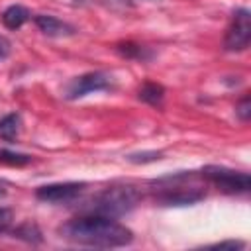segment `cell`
I'll return each mask as SVG.
<instances>
[{
  "label": "cell",
  "instance_id": "cell-4",
  "mask_svg": "<svg viewBox=\"0 0 251 251\" xmlns=\"http://www.w3.org/2000/svg\"><path fill=\"white\" fill-rule=\"evenodd\" d=\"M200 175L202 178L216 184L222 192H227V194H245L251 188V176L243 171H233L220 165H206L200 171Z\"/></svg>",
  "mask_w": 251,
  "mask_h": 251
},
{
  "label": "cell",
  "instance_id": "cell-6",
  "mask_svg": "<svg viewBox=\"0 0 251 251\" xmlns=\"http://www.w3.org/2000/svg\"><path fill=\"white\" fill-rule=\"evenodd\" d=\"M251 41V14L245 8L235 10L231 24L224 37V49L226 51H245Z\"/></svg>",
  "mask_w": 251,
  "mask_h": 251
},
{
  "label": "cell",
  "instance_id": "cell-17",
  "mask_svg": "<svg viewBox=\"0 0 251 251\" xmlns=\"http://www.w3.org/2000/svg\"><path fill=\"white\" fill-rule=\"evenodd\" d=\"M12 222H14V214H12V210H8V208H0V233L8 231L10 226H12Z\"/></svg>",
  "mask_w": 251,
  "mask_h": 251
},
{
  "label": "cell",
  "instance_id": "cell-16",
  "mask_svg": "<svg viewBox=\"0 0 251 251\" xmlns=\"http://www.w3.org/2000/svg\"><path fill=\"white\" fill-rule=\"evenodd\" d=\"M157 159H161L159 151H143V153L127 155V161H131V163H151V161H157Z\"/></svg>",
  "mask_w": 251,
  "mask_h": 251
},
{
  "label": "cell",
  "instance_id": "cell-1",
  "mask_svg": "<svg viewBox=\"0 0 251 251\" xmlns=\"http://www.w3.org/2000/svg\"><path fill=\"white\" fill-rule=\"evenodd\" d=\"M59 235L76 245L88 247H124L133 241V233L124 224L116 222L108 216L98 214H82L65 222L59 227Z\"/></svg>",
  "mask_w": 251,
  "mask_h": 251
},
{
  "label": "cell",
  "instance_id": "cell-5",
  "mask_svg": "<svg viewBox=\"0 0 251 251\" xmlns=\"http://www.w3.org/2000/svg\"><path fill=\"white\" fill-rule=\"evenodd\" d=\"M114 80L106 73H84L80 76H75L67 86H65V98L67 100H78L90 92H100V90H112Z\"/></svg>",
  "mask_w": 251,
  "mask_h": 251
},
{
  "label": "cell",
  "instance_id": "cell-10",
  "mask_svg": "<svg viewBox=\"0 0 251 251\" xmlns=\"http://www.w3.org/2000/svg\"><path fill=\"white\" fill-rule=\"evenodd\" d=\"M20 129H22V118H20V114L12 112V114H6L0 120V137L4 141H14L18 137Z\"/></svg>",
  "mask_w": 251,
  "mask_h": 251
},
{
  "label": "cell",
  "instance_id": "cell-7",
  "mask_svg": "<svg viewBox=\"0 0 251 251\" xmlns=\"http://www.w3.org/2000/svg\"><path fill=\"white\" fill-rule=\"evenodd\" d=\"M84 182H53L35 188V198L49 204H67L84 192Z\"/></svg>",
  "mask_w": 251,
  "mask_h": 251
},
{
  "label": "cell",
  "instance_id": "cell-2",
  "mask_svg": "<svg viewBox=\"0 0 251 251\" xmlns=\"http://www.w3.org/2000/svg\"><path fill=\"white\" fill-rule=\"evenodd\" d=\"M151 192L161 206H190L206 196L204 188L194 182L192 173H176L151 180Z\"/></svg>",
  "mask_w": 251,
  "mask_h": 251
},
{
  "label": "cell",
  "instance_id": "cell-8",
  "mask_svg": "<svg viewBox=\"0 0 251 251\" xmlns=\"http://www.w3.org/2000/svg\"><path fill=\"white\" fill-rule=\"evenodd\" d=\"M33 22L39 27V31L49 37H67V35L75 33V27L71 24H67L51 14H37V16H33Z\"/></svg>",
  "mask_w": 251,
  "mask_h": 251
},
{
  "label": "cell",
  "instance_id": "cell-9",
  "mask_svg": "<svg viewBox=\"0 0 251 251\" xmlns=\"http://www.w3.org/2000/svg\"><path fill=\"white\" fill-rule=\"evenodd\" d=\"M29 18H31V12L22 4H12L2 12V24L8 29H20Z\"/></svg>",
  "mask_w": 251,
  "mask_h": 251
},
{
  "label": "cell",
  "instance_id": "cell-20",
  "mask_svg": "<svg viewBox=\"0 0 251 251\" xmlns=\"http://www.w3.org/2000/svg\"><path fill=\"white\" fill-rule=\"evenodd\" d=\"M6 192H8V190H6V184L0 180V196H6Z\"/></svg>",
  "mask_w": 251,
  "mask_h": 251
},
{
  "label": "cell",
  "instance_id": "cell-11",
  "mask_svg": "<svg viewBox=\"0 0 251 251\" xmlns=\"http://www.w3.org/2000/svg\"><path fill=\"white\" fill-rule=\"evenodd\" d=\"M137 96H139V100H143L145 104L159 108V106L163 104V98H165V88H163L161 84H157V82H145V84L139 88Z\"/></svg>",
  "mask_w": 251,
  "mask_h": 251
},
{
  "label": "cell",
  "instance_id": "cell-12",
  "mask_svg": "<svg viewBox=\"0 0 251 251\" xmlns=\"http://www.w3.org/2000/svg\"><path fill=\"white\" fill-rule=\"evenodd\" d=\"M116 51L122 55V57H126V59H137V61H147V59H151V51L147 49V47H143V45H135V43H118L116 45Z\"/></svg>",
  "mask_w": 251,
  "mask_h": 251
},
{
  "label": "cell",
  "instance_id": "cell-15",
  "mask_svg": "<svg viewBox=\"0 0 251 251\" xmlns=\"http://www.w3.org/2000/svg\"><path fill=\"white\" fill-rule=\"evenodd\" d=\"M235 116H237L241 122H249V118H251V100H249V96H243V98L237 102V106H235Z\"/></svg>",
  "mask_w": 251,
  "mask_h": 251
},
{
  "label": "cell",
  "instance_id": "cell-3",
  "mask_svg": "<svg viewBox=\"0 0 251 251\" xmlns=\"http://www.w3.org/2000/svg\"><path fill=\"white\" fill-rule=\"evenodd\" d=\"M141 200V192L131 184H116L96 192L90 200L84 202V214H98L108 218H120L131 212Z\"/></svg>",
  "mask_w": 251,
  "mask_h": 251
},
{
  "label": "cell",
  "instance_id": "cell-18",
  "mask_svg": "<svg viewBox=\"0 0 251 251\" xmlns=\"http://www.w3.org/2000/svg\"><path fill=\"white\" fill-rule=\"evenodd\" d=\"M12 53V43L6 35H0V61H4Z\"/></svg>",
  "mask_w": 251,
  "mask_h": 251
},
{
  "label": "cell",
  "instance_id": "cell-13",
  "mask_svg": "<svg viewBox=\"0 0 251 251\" xmlns=\"http://www.w3.org/2000/svg\"><path fill=\"white\" fill-rule=\"evenodd\" d=\"M31 163V155L25 153H16L8 149H0V165H10V167H24Z\"/></svg>",
  "mask_w": 251,
  "mask_h": 251
},
{
  "label": "cell",
  "instance_id": "cell-14",
  "mask_svg": "<svg viewBox=\"0 0 251 251\" xmlns=\"http://www.w3.org/2000/svg\"><path fill=\"white\" fill-rule=\"evenodd\" d=\"M14 235H18V237H22L25 241H31V243H39L41 241V231H39V227L35 224H24V226H20L14 231Z\"/></svg>",
  "mask_w": 251,
  "mask_h": 251
},
{
  "label": "cell",
  "instance_id": "cell-19",
  "mask_svg": "<svg viewBox=\"0 0 251 251\" xmlns=\"http://www.w3.org/2000/svg\"><path fill=\"white\" fill-rule=\"evenodd\" d=\"M245 243L243 241H224V243H216L214 247H233V249H241Z\"/></svg>",
  "mask_w": 251,
  "mask_h": 251
}]
</instances>
